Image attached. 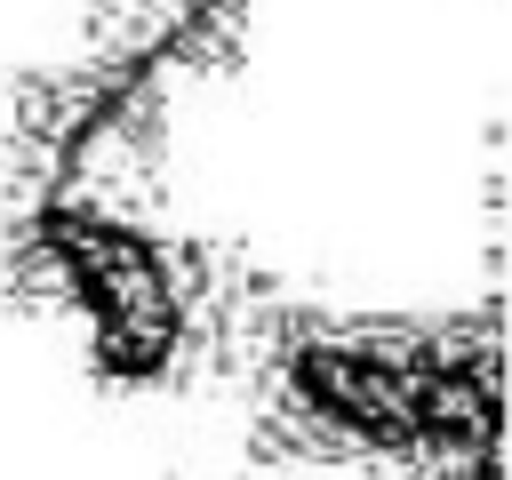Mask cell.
<instances>
[{
  "instance_id": "7a4b0ae2",
  "label": "cell",
  "mask_w": 512,
  "mask_h": 480,
  "mask_svg": "<svg viewBox=\"0 0 512 480\" xmlns=\"http://www.w3.org/2000/svg\"><path fill=\"white\" fill-rule=\"evenodd\" d=\"M184 480H224V472H184Z\"/></svg>"
},
{
  "instance_id": "6da1fadb",
  "label": "cell",
  "mask_w": 512,
  "mask_h": 480,
  "mask_svg": "<svg viewBox=\"0 0 512 480\" xmlns=\"http://www.w3.org/2000/svg\"><path fill=\"white\" fill-rule=\"evenodd\" d=\"M432 360V312H328L264 288L240 376H248V448L264 464H360L392 472L416 448V400Z\"/></svg>"
}]
</instances>
